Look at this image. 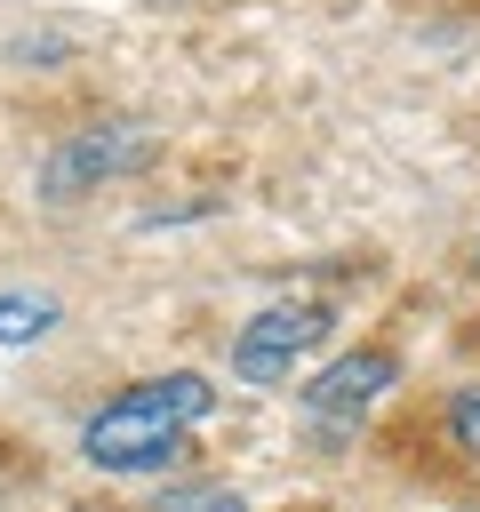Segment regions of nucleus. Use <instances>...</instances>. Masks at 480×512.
Returning <instances> with one entry per match:
<instances>
[{
  "mask_svg": "<svg viewBox=\"0 0 480 512\" xmlns=\"http://www.w3.org/2000/svg\"><path fill=\"white\" fill-rule=\"evenodd\" d=\"M208 408H216V384H208V376H192V368L144 376V384L112 392V400L80 424V456H88L96 472H160Z\"/></svg>",
  "mask_w": 480,
  "mask_h": 512,
  "instance_id": "nucleus-1",
  "label": "nucleus"
},
{
  "mask_svg": "<svg viewBox=\"0 0 480 512\" xmlns=\"http://www.w3.org/2000/svg\"><path fill=\"white\" fill-rule=\"evenodd\" d=\"M320 336H328V312H320V304H264V312L232 336V376L256 384V392H272V384L296 376V360H304Z\"/></svg>",
  "mask_w": 480,
  "mask_h": 512,
  "instance_id": "nucleus-2",
  "label": "nucleus"
},
{
  "mask_svg": "<svg viewBox=\"0 0 480 512\" xmlns=\"http://www.w3.org/2000/svg\"><path fill=\"white\" fill-rule=\"evenodd\" d=\"M152 152V136L136 128V120H104V128H80L56 160H48V200H72V192H88V184H104V176H120V168H136Z\"/></svg>",
  "mask_w": 480,
  "mask_h": 512,
  "instance_id": "nucleus-3",
  "label": "nucleus"
},
{
  "mask_svg": "<svg viewBox=\"0 0 480 512\" xmlns=\"http://www.w3.org/2000/svg\"><path fill=\"white\" fill-rule=\"evenodd\" d=\"M400 376V360L384 352V344H360V352H344L320 384H304V400H312V416H328V424H344V416H360L384 384Z\"/></svg>",
  "mask_w": 480,
  "mask_h": 512,
  "instance_id": "nucleus-4",
  "label": "nucleus"
},
{
  "mask_svg": "<svg viewBox=\"0 0 480 512\" xmlns=\"http://www.w3.org/2000/svg\"><path fill=\"white\" fill-rule=\"evenodd\" d=\"M56 328V296H8L0 288V344H40Z\"/></svg>",
  "mask_w": 480,
  "mask_h": 512,
  "instance_id": "nucleus-5",
  "label": "nucleus"
},
{
  "mask_svg": "<svg viewBox=\"0 0 480 512\" xmlns=\"http://www.w3.org/2000/svg\"><path fill=\"white\" fill-rule=\"evenodd\" d=\"M152 512H248L240 488H160Z\"/></svg>",
  "mask_w": 480,
  "mask_h": 512,
  "instance_id": "nucleus-6",
  "label": "nucleus"
},
{
  "mask_svg": "<svg viewBox=\"0 0 480 512\" xmlns=\"http://www.w3.org/2000/svg\"><path fill=\"white\" fill-rule=\"evenodd\" d=\"M440 424H448V440L480 464V392H448V408H440Z\"/></svg>",
  "mask_w": 480,
  "mask_h": 512,
  "instance_id": "nucleus-7",
  "label": "nucleus"
}]
</instances>
